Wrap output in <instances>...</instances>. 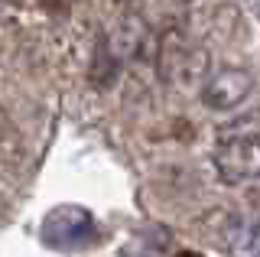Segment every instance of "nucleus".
Instances as JSON below:
<instances>
[{
	"label": "nucleus",
	"instance_id": "nucleus-8",
	"mask_svg": "<svg viewBox=\"0 0 260 257\" xmlns=\"http://www.w3.org/2000/svg\"><path fill=\"white\" fill-rule=\"evenodd\" d=\"M39 7L49 13V17H65V13L75 7V0H36Z\"/></svg>",
	"mask_w": 260,
	"mask_h": 257
},
{
	"label": "nucleus",
	"instance_id": "nucleus-6",
	"mask_svg": "<svg viewBox=\"0 0 260 257\" xmlns=\"http://www.w3.org/2000/svg\"><path fill=\"white\" fill-rule=\"evenodd\" d=\"M20 156H23L20 131L13 127L10 114L0 108V163H20Z\"/></svg>",
	"mask_w": 260,
	"mask_h": 257
},
{
	"label": "nucleus",
	"instance_id": "nucleus-7",
	"mask_svg": "<svg viewBox=\"0 0 260 257\" xmlns=\"http://www.w3.org/2000/svg\"><path fill=\"white\" fill-rule=\"evenodd\" d=\"M238 137H257V111H247V114L228 120L215 134V140H238Z\"/></svg>",
	"mask_w": 260,
	"mask_h": 257
},
{
	"label": "nucleus",
	"instance_id": "nucleus-10",
	"mask_svg": "<svg viewBox=\"0 0 260 257\" xmlns=\"http://www.w3.org/2000/svg\"><path fill=\"white\" fill-rule=\"evenodd\" d=\"M124 4H140V0H124Z\"/></svg>",
	"mask_w": 260,
	"mask_h": 257
},
{
	"label": "nucleus",
	"instance_id": "nucleus-9",
	"mask_svg": "<svg viewBox=\"0 0 260 257\" xmlns=\"http://www.w3.org/2000/svg\"><path fill=\"white\" fill-rule=\"evenodd\" d=\"M23 0H0V7H20Z\"/></svg>",
	"mask_w": 260,
	"mask_h": 257
},
{
	"label": "nucleus",
	"instance_id": "nucleus-2",
	"mask_svg": "<svg viewBox=\"0 0 260 257\" xmlns=\"http://www.w3.org/2000/svg\"><path fill=\"white\" fill-rule=\"evenodd\" d=\"M199 94L208 111H238L254 94V72L241 69V66H221V69L208 72Z\"/></svg>",
	"mask_w": 260,
	"mask_h": 257
},
{
	"label": "nucleus",
	"instance_id": "nucleus-3",
	"mask_svg": "<svg viewBox=\"0 0 260 257\" xmlns=\"http://www.w3.org/2000/svg\"><path fill=\"white\" fill-rule=\"evenodd\" d=\"M215 170L228 186L254 182L260 173V140L238 137V140H218L215 147Z\"/></svg>",
	"mask_w": 260,
	"mask_h": 257
},
{
	"label": "nucleus",
	"instance_id": "nucleus-5",
	"mask_svg": "<svg viewBox=\"0 0 260 257\" xmlns=\"http://www.w3.org/2000/svg\"><path fill=\"white\" fill-rule=\"evenodd\" d=\"M120 69H124V62L114 55V49L108 46V36H98V46H94V59H91V69H88V75H91V82L98 88H111L117 82Z\"/></svg>",
	"mask_w": 260,
	"mask_h": 257
},
{
	"label": "nucleus",
	"instance_id": "nucleus-1",
	"mask_svg": "<svg viewBox=\"0 0 260 257\" xmlns=\"http://www.w3.org/2000/svg\"><path fill=\"white\" fill-rule=\"evenodd\" d=\"M208 241H215L231 257H257V224L231 208H211L202 218Z\"/></svg>",
	"mask_w": 260,
	"mask_h": 257
},
{
	"label": "nucleus",
	"instance_id": "nucleus-4",
	"mask_svg": "<svg viewBox=\"0 0 260 257\" xmlns=\"http://www.w3.org/2000/svg\"><path fill=\"white\" fill-rule=\"evenodd\" d=\"M211 72V55L202 43H189L185 46V52L176 59V66L169 69V75L162 78V82L176 85L179 91H195V88H202V82L208 78Z\"/></svg>",
	"mask_w": 260,
	"mask_h": 257
}]
</instances>
